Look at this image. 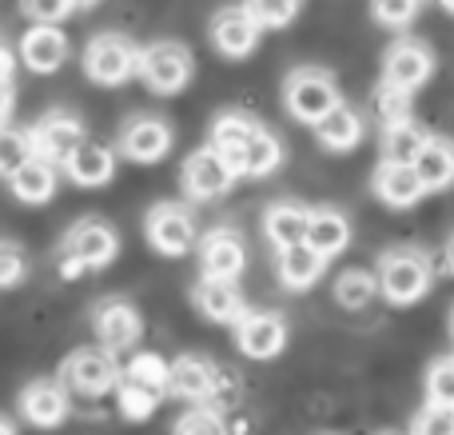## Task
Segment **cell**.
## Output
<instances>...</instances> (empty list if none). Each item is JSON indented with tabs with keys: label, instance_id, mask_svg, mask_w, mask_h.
<instances>
[{
	"label": "cell",
	"instance_id": "42",
	"mask_svg": "<svg viewBox=\"0 0 454 435\" xmlns=\"http://www.w3.org/2000/svg\"><path fill=\"white\" fill-rule=\"evenodd\" d=\"M20 12L32 16V20H40L44 28H56V24L68 20L72 12H80V4H24Z\"/></svg>",
	"mask_w": 454,
	"mask_h": 435
},
{
	"label": "cell",
	"instance_id": "10",
	"mask_svg": "<svg viewBox=\"0 0 454 435\" xmlns=\"http://www.w3.org/2000/svg\"><path fill=\"white\" fill-rule=\"evenodd\" d=\"M247 268V248H243L235 228H212L200 240V276L204 280H223L235 284Z\"/></svg>",
	"mask_w": 454,
	"mask_h": 435
},
{
	"label": "cell",
	"instance_id": "22",
	"mask_svg": "<svg viewBox=\"0 0 454 435\" xmlns=\"http://www.w3.org/2000/svg\"><path fill=\"white\" fill-rule=\"evenodd\" d=\"M307 216L311 208L295 204V200H275L263 212V236L271 240L275 252H287V248H299L307 240Z\"/></svg>",
	"mask_w": 454,
	"mask_h": 435
},
{
	"label": "cell",
	"instance_id": "36",
	"mask_svg": "<svg viewBox=\"0 0 454 435\" xmlns=\"http://www.w3.org/2000/svg\"><path fill=\"white\" fill-rule=\"evenodd\" d=\"M375 112H379V120H383V128L415 120L411 116V96L395 92V88H387V84H379V92H375Z\"/></svg>",
	"mask_w": 454,
	"mask_h": 435
},
{
	"label": "cell",
	"instance_id": "9",
	"mask_svg": "<svg viewBox=\"0 0 454 435\" xmlns=\"http://www.w3.org/2000/svg\"><path fill=\"white\" fill-rule=\"evenodd\" d=\"M434 76V52L419 40H395L383 60V84L395 92H415Z\"/></svg>",
	"mask_w": 454,
	"mask_h": 435
},
{
	"label": "cell",
	"instance_id": "8",
	"mask_svg": "<svg viewBox=\"0 0 454 435\" xmlns=\"http://www.w3.org/2000/svg\"><path fill=\"white\" fill-rule=\"evenodd\" d=\"M144 236L156 248L160 256H184L196 244V216H192L188 204H176V200H164V204L148 208L144 216Z\"/></svg>",
	"mask_w": 454,
	"mask_h": 435
},
{
	"label": "cell",
	"instance_id": "7",
	"mask_svg": "<svg viewBox=\"0 0 454 435\" xmlns=\"http://www.w3.org/2000/svg\"><path fill=\"white\" fill-rule=\"evenodd\" d=\"M24 136H28L32 160H40V164H48V168L68 164L72 152L88 140L84 124H80L72 112H48V116H40Z\"/></svg>",
	"mask_w": 454,
	"mask_h": 435
},
{
	"label": "cell",
	"instance_id": "24",
	"mask_svg": "<svg viewBox=\"0 0 454 435\" xmlns=\"http://www.w3.org/2000/svg\"><path fill=\"white\" fill-rule=\"evenodd\" d=\"M192 304L200 308V316L212 320V324H239L243 320V296L235 284H223V280H204L192 288Z\"/></svg>",
	"mask_w": 454,
	"mask_h": 435
},
{
	"label": "cell",
	"instance_id": "16",
	"mask_svg": "<svg viewBox=\"0 0 454 435\" xmlns=\"http://www.w3.org/2000/svg\"><path fill=\"white\" fill-rule=\"evenodd\" d=\"M215 372L220 368L204 356H180L168 364V396L176 399H192V404L204 407L212 399V388H215Z\"/></svg>",
	"mask_w": 454,
	"mask_h": 435
},
{
	"label": "cell",
	"instance_id": "4",
	"mask_svg": "<svg viewBox=\"0 0 454 435\" xmlns=\"http://www.w3.org/2000/svg\"><path fill=\"white\" fill-rule=\"evenodd\" d=\"M283 104H287V112L299 124L315 128L339 104V84L323 68H295L283 80Z\"/></svg>",
	"mask_w": 454,
	"mask_h": 435
},
{
	"label": "cell",
	"instance_id": "32",
	"mask_svg": "<svg viewBox=\"0 0 454 435\" xmlns=\"http://www.w3.org/2000/svg\"><path fill=\"white\" fill-rule=\"evenodd\" d=\"M160 392H152V388H140V384H132V380H124L120 376V384H116V407H120V415L124 420H132V423H144V420H152L156 415V407H160Z\"/></svg>",
	"mask_w": 454,
	"mask_h": 435
},
{
	"label": "cell",
	"instance_id": "1",
	"mask_svg": "<svg viewBox=\"0 0 454 435\" xmlns=\"http://www.w3.org/2000/svg\"><path fill=\"white\" fill-rule=\"evenodd\" d=\"M120 252V236L112 224L104 220H76L60 240V276L64 280H76L80 272H96V268H108Z\"/></svg>",
	"mask_w": 454,
	"mask_h": 435
},
{
	"label": "cell",
	"instance_id": "19",
	"mask_svg": "<svg viewBox=\"0 0 454 435\" xmlns=\"http://www.w3.org/2000/svg\"><path fill=\"white\" fill-rule=\"evenodd\" d=\"M255 128H259V120L243 116V112H223L212 124V148L220 152V160L231 168L235 180L243 176V156H247V144L255 136Z\"/></svg>",
	"mask_w": 454,
	"mask_h": 435
},
{
	"label": "cell",
	"instance_id": "5",
	"mask_svg": "<svg viewBox=\"0 0 454 435\" xmlns=\"http://www.w3.org/2000/svg\"><path fill=\"white\" fill-rule=\"evenodd\" d=\"M140 68V48L124 36V32H100V36L88 40L84 48V76L96 80V84H124V80L136 76Z\"/></svg>",
	"mask_w": 454,
	"mask_h": 435
},
{
	"label": "cell",
	"instance_id": "13",
	"mask_svg": "<svg viewBox=\"0 0 454 435\" xmlns=\"http://www.w3.org/2000/svg\"><path fill=\"white\" fill-rule=\"evenodd\" d=\"M235 344L247 360H275L287 348V320L275 312H243L235 324Z\"/></svg>",
	"mask_w": 454,
	"mask_h": 435
},
{
	"label": "cell",
	"instance_id": "45",
	"mask_svg": "<svg viewBox=\"0 0 454 435\" xmlns=\"http://www.w3.org/2000/svg\"><path fill=\"white\" fill-rule=\"evenodd\" d=\"M447 264H450V272H454V236H450V244H447Z\"/></svg>",
	"mask_w": 454,
	"mask_h": 435
},
{
	"label": "cell",
	"instance_id": "26",
	"mask_svg": "<svg viewBox=\"0 0 454 435\" xmlns=\"http://www.w3.org/2000/svg\"><path fill=\"white\" fill-rule=\"evenodd\" d=\"M315 136H319V144L327 152H351L355 144L363 140V116H359V108H351V104L339 100L335 108H331L327 116L315 124Z\"/></svg>",
	"mask_w": 454,
	"mask_h": 435
},
{
	"label": "cell",
	"instance_id": "31",
	"mask_svg": "<svg viewBox=\"0 0 454 435\" xmlns=\"http://www.w3.org/2000/svg\"><path fill=\"white\" fill-rule=\"evenodd\" d=\"M375 296H379V280H375V272H367V268H351L335 280V300H339V308H347V312H363Z\"/></svg>",
	"mask_w": 454,
	"mask_h": 435
},
{
	"label": "cell",
	"instance_id": "15",
	"mask_svg": "<svg viewBox=\"0 0 454 435\" xmlns=\"http://www.w3.org/2000/svg\"><path fill=\"white\" fill-rule=\"evenodd\" d=\"M16 407H20V415L32 423V428L52 431L68 420V392H64L56 380H32L28 388L20 392Z\"/></svg>",
	"mask_w": 454,
	"mask_h": 435
},
{
	"label": "cell",
	"instance_id": "17",
	"mask_svg": "<svg viewBox=\"0 0 454 435\" xmlns=\"http://www.w3.org/2000/svg\"><path fill=\"white\" fill-rule=\"evenodd\" d=\"M212 44L215 52L227 56V60H243V56L255 52L259 44V28L255 20L247 16V8H223V12H215L212 20Z\"/></svg>",
	"mask_w": 454,
	"mask_h": 435
},
{
	"label": "cell",
	"instance_id": "41",
	"mask_svg": "<svg viewBox=\"0 0 454 435\" xmlns=\"http://www.w3.org/2000/svg\"><path fill=\"white\" fill-rule=\"evenodd\" d=\"M371 16H375L383 28L403 32V28H407V24L419 16V4H371Z\"/></svg>",
	"mask_w": 454,
	"mask_h": 435
},
{
	"label": "cell",
	"instance_id": "38",
	"mask_svg": "<svg viewBox=\"0 0 454 435\" xmlns=\"http://www.w3.org/2000/svg\"><path fill=\"white\" fill-rule=\"evenodd\" d=\"M411 435H454V407L423 404V412L411 423Z\"/></svg>",
	"mask_w": 454,
	"mask_h": 435
},
{
	"label": "cell",
	"instance_id": "18",
	"mask_svg": "<svg viewBox=\"0 0 454 435\" xmlns=\"http://www.w3.org/2000/svg\"><path fill=\"white\" fill-rule=\"evenodd\" d=\"M64 60H68V36H64L60 28H44V24H36V28L24 32L20 64L28 72H36V76H52V72L64 68Z\"/></svg>",
	"mask_w": 454,
	"mask_h": 435
},
{
	"label": "cell",
	"instance_id": "48",
	"mask_svg": "<svg viewBox=\"0 0 454 435\" xmlns=\"http://www.w3.org/2000/svg\"><path fill=\"white\" fill-rule=\"evenodd\" d=\"M383 435H399V431H383Z\"/></svg>",
	"mask_w": 454,
	"mask_h": 435
},
{
	"label": "cell",
	"instance_id": "39",
	"mask_svg": "<svg viewBox=\"0 0 454 435\" xmlns=\"http://www.w3.org/2000/svg\"><path fill=\"white\" fill-rule=\"evenodd\" d=\"M28 272V260H24V248L16 240H0V288H16Z\"/></svg>",
	"mask_w": 454,
	"mask_h": 435
},
{
	"label": "cell",
	"instance_id": "30",
	"mask_svg": "<svg viewBox=\"0 0 454 435\" xmlns=\"http://www.w3.org/2000/svg\"><path fill=\"white\" fill-rule=\"evenodd\" d=\"M427 140H431V136H427L415 120L383 128V160H387V164H407L411 168V164H415V156L423 152Z\"/></svg>",
	"mask_w": 454,
	"mask_h": 435
},
{
	"label": "cell",
	"instance_id": "6",
	"mask_svg": "<svg viewBox=\"0 0 454 435\" xmlns=\"http://www.w3.org/2000/svg\"><path fill=\"white\" fill-rule=\"evenodd\" d=\"M116 384H120V368L104 348H76L60 364V388L76 392L84 399L108 396V392H116Z\"/></svg>",
	"mask_w": 454,
	"mask_h": 435
},
{
	"label": "cell",
	"instance_id": "46",
	"mask_svg": "<svg viewBox=\"0 0 454 435\" xmlns=\"http://www.w3.org/2000/svg\"><path fill=\"white\" fill-rule=\"evenodd\" d=\"M0 435H16V431H12V423H8V420H0Z\"/></svg>",
	"mask_w": 454,
	"mask_h": 435
},
{
	"label": "cell",
	"instance_id": "33",
	"mask_svg": "<svg viewBox=\"0 0 454 435\" xmlns=\"http://www.w3.org/2000/svg\"><path fill=\"white\" fill-rule=\"evenodd\" d=\"M120 376L140 384V388H152V392H160V396H168V360H160L156 352H136Z\"/></svg>",
	"mask_w": 454,
	"mask_h": 435
},
{
	"label": "cell",
	"instance_id": "28",
	"mask_svg": "<svg viewBox=\"0 0 454 435\" xmlns=\"http://www.w3.org/2000/svg\"><path fill=\"white\" fill-rule=\"evenodd\" d=\"M8 188H12V196L20 200V204H48L56 192V168L40 164V160H28V164L8 180Z\"/></svg>",
	"mask_w": 454,
	"mask_h": 435
},
{
	"label": "cell",
	"instance_id": "3",
	"mask_svg": "<svg viewBox=\"0 0 454 435\" xmlns=\"http://www.w3.org/2000/svg\"><path fill=\"white\" fill-rule=\"evenodd\" d=\"M192 72H196V60L192 52L180 44V40H156V44L140 48V68L136 76L160 96H176L192 84Z\"/></svg>",
	"mask_w": 454,
	"mask_h": 435
},
{
	"label": "cell",
	"instance_id": "37",
	"mask_svg": "<svg viewBox=\"0 0 454 435\" xmlns=\"http://www.w3.org/2000/svg\"><path fill=\"white\" fill-rule=\"evenodd\" d=\"M172 435H227V420L207 412V407H192V412H184L176 420Z\"/></svg>",
	"mask_w": 454,
	"mask_h": 435
},
{
	"label": "cell",
	"instance_id": "47",
	"mask_svg": "<svg viewBox=\"0 0 454 435\" xmlns=\"http://www.w3.org/2000/svg\"><path fill=\"white\" fill-rule=\"evenodd\" d=\"M450 336H454V312H450Z\"/></svg>",
	"mask_w": 454,
	"mask_h": 435
},
{
	"label": "cell",
	"instance_id": "35",
	"mask_svg": "<svg viewBox=\"0 0 454 435\" xmlns=\"http://www.w3.org/2000/svg\"><path fill=\"white\" fill-rule=\"evenodd\" d=\"M427 404L454 407V356H439L427 368Z\"/></svg>",
	"mask_w": 454,
	"mask_h": 435
},
{
	"label": "cell",
	"instance_id": "25",
	"mask_svg": "<svg viewBox=\"0 0 454 435\" xmlns=\"http://www.w3.org/2000/svg\"><path fill=\"white\" fill-rule=\"evenodd\" d=\"M415 176L427 192H442L454 184V144L442 140V136H431L423 144V152L415 156Z\"/></svg>",
	"mask_w": 454,
	"mask_h": 435
},
{
	"label": "cell",
	"instance_id": "12",
	"mask_svg": "<svg viewBox=\"0 0 454 435\" xmlns=\"http://www.w3.org/2000/svg\"><path fill=\"white\" fill-rule=\"evenodd\" d=\"M172 140L176 132L164 116H136L120 132V156L132 164H160L172 152Z\"/></svg>",
	"mask_w": 454,
	"mask_h": 435
},
{
	"label": "cell",
	"instance_id": "21",
	"mask_svg": "<svg viewBox=\"0 0 454 435\" xmlns=\"http://www.w3.org/2000/svg\"><path fill=\"white\" fill-rule=\"evenodd\" d=\"M371 192H375L379 200H383L387 208H415L419 200L427 196V188L419 184L415 168L407 164H379L375 172H371Z\"/></svg>",
	"mask_w": 454,
	"mask_h": 435
},
{
	"label": "cell",
	"instance_id": "43",
	"mask_svg": "<svg viewBox=\"0 0 454 435\" xmlns=\"http://www.w3.org/2000/svg\"><path fill=\"white\" fill-rule=\"evenodd\" d=\"M12 104H16V92L8 80H0V128L8 124V116H12Z\"/></svg>",
	"mask_w": 454,
	"mask_h": 435
},
{
	"label": "cell",
	"instance_id": "20",
	"mask_svg": "<svg viewBox=\"0 0 454 435\" xmlns=\"http://www.w3.org/2000/svg\"><path fill=\"white\" fill-rule=\"evenodd\" d=\"M303 244L311 248L315 256H323V260H335V256H343L347 244H351V220H347L339 208H311Z\"/></svg>",
	"mask_w": 454,
	"mask_h": 435
},
{
	"label": "cell",
	"instance_id": "23",
	"mask_svg": "<svg viewBox=\"0 0 454 435\" xmlns=\"http://www.w3.org/2000/svg\"><path fill=\"white\" fill-rule=\"evenodd\" d=\"M64 172H68V180L80 184V188H104V184L116 176V152L100 140H84L72 152L68 164H64Z\"/></svg>",
	"mask_w": 454,
	"mask_h": 435
},
{
	"label": "cell",
	"instance_id": "29",
	"mask_svg": "<svg viewBox=\"0 0 454 435\" xmlns=\"http://www.w3.org/2000/svg\"><path fill=\"white\" fill-rule=\"evenodd\" d=\"M279 164H283L279 136H275L271 128L259 124L255 136H251V144H247V156H243V176H255V180H263V176L279 172Z\"/></svg>",
	"mask_w": 454,
	"mask_h": 435
},
{
	"label": "cell",
	"instance_id": "14",
	"mask_svg": "<svg viewBox=\"0 0 454 435\" xmlns=\"http://www.w3.org/2000/svg\"><path fill=\"white\" fill-rule=\"evenodd\" d=\"M235 184L231 168L220 160V152L212 144L196 148L188 160H184V188H188L192 200H220L227 196V188Z\"/></svg>",
	"mask_w": 454,
	"mask_h": 435
},
{
	"label": "cell",
	"instance_id": "44",
	"mask_svg": "<svg viewBox=\"0 0 454 435\" xmlns=\"http://www.w3.org/2000/svg\"><path fill=\"white\" fill-rule=\"evenodd\" d=\"M12 72H16V56H12V48L0 40V80H8V84H12Z\"/></svg>",
	"mask_w": 454,
	"mask_h": 435
},
{
	"label": "cell",
	"instance_id": "34",
	"mask_svg": "<svg viewBox=\"0 0 454 435\" xmlns=\"http://www.w3.org/2000/svg\"><path fill=\"white\" fill-rule=\"evenodd\" d=\"M32 160V152H28V136L20 132V128H0V176L4 180H12L16 172H20L24 164Z\"/></svg>",
	"mask_w": 454,
	"mask_h": 435
},
{
	"label": "cell",
	"instance_id": "2",
	"mask_svg": "<svg viewBox=\"0 0 454 435\" xmlns=\"http://www.w3.org/2000/svg\"><path fill=\"white\" fill-rule=\"evenodd\" d=\"M379 292L387 296L391 304H419L434 284V272H431V260H427L419 248H399V252H387L379 260Z\"/></svg>",
	"mask_w": 454,
	"mask_h": 435
},
{
	"label": "cell",
	"instance_id": "11",
	"mask_svg": "<svg viewBox=\"0 0 454 435\" xmlns=\"http://www.w3.org/2000/svg\"><path fill=\"white\" fill-rule=\"evenodd\" d=\"M92 328H96V340H100V348L108 352V356L132 352L136 344L144 340V316L128 300H104L92 316Z\"/></svg>",
	"mask_w": 454,
	"mask_h": 435
},
{
	"label": "cell",
	"instance_id": "27",
	"mask_svg": "<svg viewBox=\"0 0 454 435\" xmlns=\"http://www.w3.org/2000/svg\"><path fill=\"white\" fill-rule=\"evenodd\" d=\"M275 272H279V284L283 288H291V292H311V288L319 284V276L327 272V260H323V256H315L307 244H299V248L279 252Z\"/></svg>",
	"mask_w": 454,
	"mask_h": 435
},
{
	"label": "cell",
	"instance_id": "40",
	"mask_svg": "<svg viewBox=\"0 0 454 435\" xmlns=\"http://www.w3.org/2000/svg\"><path fill=\"white\" fill-rule=\"evenodd\" d=\"M247 16L255 20V28H287L291 20L299 16V4H243Z\"/></svg>",
	"mask_w": 454,
	"mask_h": 435
}]
</instances>
